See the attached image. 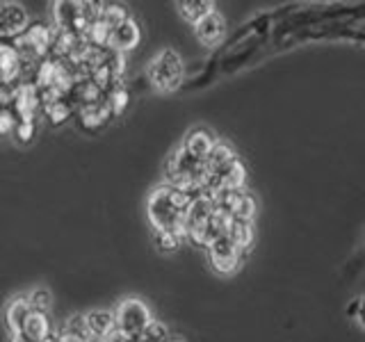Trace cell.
Listing matches in <instances>:
<instances>
[{"label":"cell","instance_id":"cell-16","mask_svg":"<svg viewBox=\"0 0 365 342\" xmlns=\"http://www.w3.org/2000/svg\"><path fill=\"white\" fill-rule=\"evenodd\" d=\"M128 9L121 7V5H101V16H98V23H103V28L108 32H112L114 28L123 23L128 19Z\"/></svg>","mask_w":365,"mask_h":342},{"label":"cell","instance_id":"cell-19","mask_svg":"<svg viewBox=\"0 0 365 342\" xmlns=\"http://www.w3.org/2000/svg\"><path fill=\"white\" fill-rule=\"evenodd\" d=\"M43 110H46V117H48L55 125H62L64 121L71 119V105H68V103L62 100V98L46 103Z\"/></svg>","mask_w":365,"mask_h":342},{"label":"cell","instance_id":"cell-9","mask_svg":"<svg viewBox=\"0 0 365 342\" xmlns=\"http://www.w3.org/2000/svg\"><path fill=\"white\" fill-rule=\"evenodd\" d=\"M23 342H51L53 340V324H51V317L46 313H37V311H30L26 322H23L21 328V336Z\"/></svg>","mask_w":365,"mask_h":342},{"label":"cell","instance_id":"cell-17","mask_svg":"<svg viewBox=\"0 0 365 342\" xmlns=\"http://www.w3.org/2000/svg\"><path fill=\"white\" fill-rule=\"evenodd\" d=\"M26 299L30 304L32 311H37V313H46V315H51V308H53V294L48 288H32L30 292H26Z\"/></svg>","mask_w":365,"mask_h":342},{"label":"cell","instance_id":"cell-21","mask_svg":"<svg viewBox=\"0 0 365 342\" xmlns=\"http://www.w3.org/2000/svg\"><path fill=\"white\" fill-rule=\"evenodd\" d=\"M34 130H37V125H34V119H32V121H19V123H16V128H14V133H11V135L16 137V142L28 144V142H32Z\"/></svg>","mask_w":365,"mask_h":342},{"label":"cell","instance_id":"cell-13","mask_svg":"<svg viewBox=\"0 0 365 342\" xmlns=\"http://www.w3.org/2000/svg\"><path fill=\"white\" fill-rule=\"evenodd\" d=\"M176 11H178V16L182 21H187L190 26H197V23L203 19V16H208L212 9H217L215 3H210V0H194V3H176L174 5Z\"/></svg>","mask_w":365,"mask_h":342},{"label":"cell","instance_id":"cell-11","mask_svg":"<svg viewBox=\"0 0 365 342\" xmlns=\"http://www.w3.org/2000/svg\"><path fill=\"white\" fill-rule=\"evenodd\" d=\"M83 324H85V331L89 338H94L98 342H106L110 336L117 333V328H114V317L112 313L108 311H94V313H87L83 317Z\"/></svg>","mask_w":365,"mask_h":342},{"label":"cell","instance_id":"cell-5","mask_svg":"<svg viewBox=\"0 0 365 342\" xmlns=\"http://www.w3.org/2000/svg\"><path fill=\"white\" fill-rule=\"evenodd\" d=\"M30 26L28 11L19 3L0 5V39H16Z\"/></svg>","mask_w":365,"mask_h":342},{"label":"cell","instance_id":"cell-12","mask_svg":"<svg viewBox=\"0 0 365 342\" xmlns=\"http://www.w3.org/2000/svg\"><path fill=\"white\" fill-rule=\"evenodd\" d=\"M32 311L26 294H19L14 299H9L7 306H5V326L9 331V338H19L21 336V328H23V322H26L28 313Z\"/></svg>","mask_w":365,"mask_h":342},{"label":"cell","instance_id":"cell-6","mask_svg":"<svg viewBox=\"0 0 365 342\" xmlns=\"http://www.w3.org/2000/svg\"><path fill=\"white\" fill-rule=\"evenodd\" d=\"M194 28V37H197L205 48H215L226 37V19L220 9H212L208 16H203Z\"/></svg>","mask_w":365,"mask_h":342},{"label":"cell","instance_id":"cell-8","mask_svg":"<svg viewBox=\"0 0 365 342\" xmlns=\"http://www.w3.org/2000/svg\"><path fill=\"white\" fill-rule=\"evenodd\" d=\"M217 140H220V137H215V133L210 128H205V125H194V128L187 130L180 148L187 155H192L194 160L205 162V157L210 155V151H212V146L217 144Z\"/></svg>","mask_w":365,"mask_h":342},{"label":"cell","instance_id":"cell-23","mask_svg":"<svg viewBox=\"0 0 365 342\" xmlns=\"http://www.w3.org/2000/svg\"><path fill=\"white\" fill-rule=\"evenodd\" d=\"M167 342H185V340H180V338H169Z\"/></svg>","mask_w":365,"mask_h":342},{"label":"cell","instance_id":"cell-20","mask_svg":"<svg viewBox=\"0 0 365 342\" xmlns=\"http://www.w3.org/2000/svg\"><path fill=\"white\" fill-rule=\"evenodd\" d=\"M128 91H125V87L123 85H117L112 91H110V98L106 100L108 103V108H110V112H112V117H119V114L128 108Z\"/></svg>","mask_w":365,"mask_h":342},{"label":"cell","instance_id":"cell-4","mask_svg":"<svg viewBox=\"0 0 365 342\" xmlns=\"http://www.w3.org/2000/svg\"><path fill=\"white\" fill-rule=\"evenodd\" d=\"M205 256H208V262L215 269V274H220V276H233V274L242 267L247 254L240 251L228 235H220L205 247Z\"/></svg>","mask_w":365,"mask_h":342},{"label":"cell","instance_id":"cell-2","mask_svg":"<svg viewBox=\"0 0 365 342\" xmlns=\"http://www.w3.org/2000/svg\"><path fill=\"white\" fill-rule=\"evenodd\" d=\"M114 317V328L117 336L123 338L125 342H137L142 340L146 328L153 324V313L148 304L140 296H123L112 311Z\"/></svg>","mask_w":365,"mask_h":342},{"label":"cell","instance_id":"cell-14","mask_svg":"<svg viewBox=\"0 0 365 342\" xmlns=\"http://www.w3.org/2000/svg\"><path fill=\"white\" fill-rule=\"evenodd\" d=\"M226 235L233 239L235 247L240 251H247L251 249V244H254V239H256V228H254V222H231V226H228V231Z\"/></svg>","mask_w":365,"mask_h":342},{"label":"cell","instance_id":"cell-3","mask_svg":"<svg viewBox=\"0 0 365 342\" xmlns=\"http://www.w3.org/2000/svg\"><path fill=\"white\" fill-rule=\"evenodd\" d=\"M182 60L174 48H163L148 64V83L160 94H169L182 83Z\"/></svg>","mask_w":365,"mask_h":342},{"label":"cell","instance_id":"cell-1","mask_svg":"<svg viewBox=\"0 0 365 342\" xmlns=\"http://www.w3.org/2000/svg\"><path fill=\"white\" fill-rule=\"evenodd\" d=\"M192 199L194 197L169 185V182L153 187L146 199V217L148 224H151V231L176 233L185 242V212Z\"/></svg>","mask_w":365,"mask_h":342},{"label":"cell","instance_id":"cell-7","mask_svg":"<svg viewBox=\"0 0 365 342\" xmlns=\"http://www.w3.org/2000/svg\"><path fill=\"white\" fill-rule=\"evenodd\" d=\"M140 41H142V30H140V23H137L133 16H128L123 23H119L108 37V46L117 55L135 51L137 46H140Z\"/></svg>","mask_w":365,"mask_h":342},{"label":"cell","instance_id":"cell-22","mask_svg":"<svg viewBox=\"0 0 365 342\" xmlns=\"http://www.w3.org/2000/svg\"><path fill=\"white\" fill-rule=\"evenodd\" d=\"M16 123H19V119L14 112L7 108H0V135H11L16 128Z\"/></svg>","mask_w":365,"mask_h":342},{"label":"cell","instance_id":"cell-18","mask_svg":"<svg viewBox=\"0 0 365 342\" xmlns=\"http://www.w3.org/2000/svg\"><path fill=\"white\" fill-rule=\"evenodd\" d=\"M153 235V244L155 249L160 251V254H176V251L182 247V237L176 235V233H169V231H151Z\"/></svg>","mask_w":365,"mask_h":342},{"label":"cell","instance_id":"cell-15","mask_svg":"<svg viewBox=\"0 0 365 342\" xmlns=\"http://www.w3.org/2000/svg\"><path fill=\"white\" fill-rule=\"evenodd\" d=\"M21 66V57L16 53L14 41L0 39V78H11Z\"/></svg>","mask_w":365,"mask_h":342},{"label":"cell","instance_id":"cell-10","mask_svg":"<svg viewBox=\"0 0 365 342\" xmlns=\"http://www.w3.org/2000/svg\"><path fill=\"white\" fill-rule=\"evenodd\" d=\"M112 119V112L108 108L106 100H98V103H91V105H83L78 112V123L80 128L87 130V133H96L98 128H103L108 121Z\"/></svg>","mask_w":365,"mask_h":342}]
</instances>
